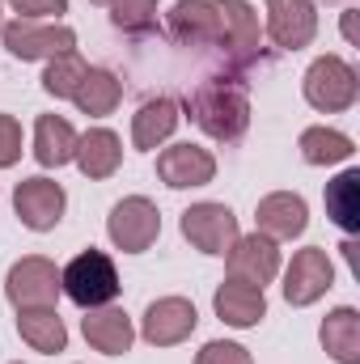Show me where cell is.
I'll return each mask as SVG.
<instances>
[{
	"mask_svg": "<svg viewBox=\"0 0 360 364\" xmlns=\"http://www.w3.org/2000/svg\"><path fill=\"white\" fill-rule=\"evenodd\" d=\"M191 119L221 144H233L250 127V93L238 77H212L191 93Z\"/></svg>",
	"mask_w": 360,
	"mask_h": 364,
	"instance_id": "cell-1",
	"label": "cell"
},
{
	"mask_svg": "<svg viewBox=\"0 0 360 364\" xmlns=\"http://www.w3.org/2000/svg\"><path fill=\"white\" fill-rule=\"evenodd\" d=\"M60 288L81 305V309H102L119 296V272L110 263V255L102 250H81L64 272H60Z\"/></svg>",
	"mask_w": 360,
	"mask_h": 364,
	"instance_id": "cell-2",
	"label": "cell"
},
{
	"mask_svg": "<svg viewBox=\"0 0 360 364\" xmlns=\"http://www.w3.org/2000/svg\"><path fill=\"white\" fill-rule=\"evenodd\" d=\"M356 93H360L356 68L344 64L339 55H322V60L309 64V73H305V102L314 110H327V114L348 110L356 102Z\"/></svg>",
	"mask_w": 360,
	"mask_h": 364,
	"instance_id": "cell-3",
	"label": "cell"
},
{
	"mask_svg": "<svg viewBox=\"0 0 360 364\" xmlns=\"http://www.w3.org/2000/svg\"><path fill=\"white\" fill-rule=\"evenodd\" d=\"M106 229H110V242H115L123 255H140V250H149V246L157 242L162 216H157V208H153L144 195H127V199H119V203L110 208Z\"/></svg>",
	"mask_w": 360,
	"mask_h": 364,
	"instance_id": "cell-4",
	"label": "cell"
},
{
	"mask_svg": "<svg viewBox=\"0 0 360 364\" xmlns=\"http://www.w3.org/2000/svg\"><path fill=\"white\" fill-rule=\"evenodd\" d=\"M0 38L9 47V55H17V60H55L64 51H77V34L68 26H38L26 17L0 26Z\"/></svg>",
	"mask_w": 360,
	"mask_h": 364,
	"instance_id": "cell-5",
	"label": "cell"
},
{
	"mask_svg": "<svg viewBox=\"0 0 360 364\" xmlns=\"http://www.w3.org/2000/svg\"><path fill=\"white\" fill-rule=\"evenodd\" d=\"M182 237L203 255H229V246L242 233H238V216L225 203H195L182 212Z\"/></svg>",
	"mask_w": 360,
	"mask_h": 364,
	"instance_id": "cell-6",
	"label": "cell"
},
{
	"mask_svg": "<svg viewBox=\"0 0 360 364\" xmlns=\"http://www.w3.org/2000/svg\"><path fill=\"white\" fill-rule=\"evenodd\" d=\"M4 292L17 309H38V305H55L64 288H60V272L51 259L30 255V259L13 263V272L4 279Z\"/></svg>",
	"mask_w": 360,
	"mask_h": 364,
	"instance_id": "cell-7",
	"label": "cell"
},
{
	"mask_svg": "<svg viewBox=\"0 0 360 364\" xmlns=\"http://www.w3.org/2000/svg\"><path fill=\"white\" fill-rule=\"evenodd\" d=\"M64 203H68L64 186L51 178H26V182H17V191H13V208H17L21 225L34 229V233L55 229L60 216H64Z\"/></svg>",
	"mask_w": 360,
	"mask_h": 364,
	"instance_id": "cell-8",
	"label": "cell"
},
{
	"mask_svg": "<svg viewBox=\"0 0 360 364\" xmlns=\"http://www.w3.org/2000/svg\"><path fill=\"white\" fill-rule=\"evenodd\" d=\"M335 279V267L327 259V250L309 246V250H297L288 272H284V301L288 305H314Z\"/></svg>",
	"mask_w": 360,
	"mask_h": 364,
	"instance_id": "cell-9",
	"label": "cell"
},
{
	"mask_svg": "<svg viewBox=\"0 0 360 364\" xmlns=\"http://www.w3.org/2000/svg\"><path fill=\"white\" fill-rule=\"evenodd\" d=\"M199 314L186 296H162L144 309V322H140V335L153 343V348H174L182 343L191 331H195Z\"/></svg>",
	"mask_w": 360,
	"mask_h": 364,
	"instance_id": "cell-10",
	"label": "cell"
},
{
	"mask_svg": "<svg viewBox=\"0 0 360 364\" xmlns=\"http://www.w3.org/2000/svg\"><path fill=\"white\" fill-rule=\"evenodd\" d=\"M221 13V47L233 64H250L259 55V13L250 0H216Z\"/></svg>",
	"mask_w": 360,
	"mask_h": 364,
	"instance_id": "cell-11",
	"label": "cell"
},
{
	"mask_svg": "<svg viewBox=\"0 0 360 364\" xmlns=\"http://www.w3.org/2000/svg\"><path fill=\"white\" fill-rule=\"evenodd\" d=\"M314 30H318V13L309 0H268V34L275 47L301 51L309 47Z\"/></svg>",
	"mask_w": 360,
	"mask_h": 364,
	"instance_id": "cell-12",
	"label": "cell"
},
{
	"mask_svg": "<svg viewBox=\"0 0 360 364\" xmlns=\"http://www.w3.org/2000/svg\"><path fill=\"white\" fill-rule=\"evenodd\" d=\"M170 38L182 47H221L216 0H179L170 9Z\"/></svg>",
	"mask_w": 360,
	"mask_h": 364,
	"instance_id": "cell-13",
	"label": "cell"
},
{
	"mask_svg": "<svg viewBox=\"0 0 360 364\" xmlns=\"http://www.w3.org/2000/svg\"><path fill=\"white\" fill-rule=\"evenodd\" d=\"M275 272H280V250H275L271 237L250 233V237H238L229 246V279H242V284L263 288V284L275 279Z\"/></svg>",
	"mask_w": 360,
	"mask_h": 364,
	"instance_id": "cell-14",
	"label": "cell"
},
{
	"mask_svg": "<svg viewBox=\"0 0 360 364\" xmlns=\"http://www.w3.org/2000/svg\"><path fill=\"white\" fill-rule=\"evenodd\" d=\"M255 220H259V233H263V237H271V242H292V237L305 233L309 212H305V199H301V195L275 191V195H263V199H259Z\"/></svg>",
	"mask_w": 360,
	"mask_h": 364,
	"instance_id": "cell-15",
	"label": "cell"
},
{
	"mask_svg": "<svg viewBox=\"0 0 360 364\" xmlns=\"http://www.w3.org/2000/svg\"><path fill=\"white\" fill-rule=\"evenodd\" d=\"M157 174H162L166 186L186 191V186H203V182L216 178V161L199 144H174V149H166L157 157Z\"/></svg>",
	"mask_w": 360,
	"mask_h": 364,
	"instance_id": "cell-16",
	"label": "cell"
},
{
	"mask_svg": "<svg viewBox=\"0 0 360 364\" xmlns=\"http://www.w3.org/2000/svg\"><path fill=\"white\" fill-rule=\"evenodd\" d=\"M212 305H216V318L229 322V326H238V331L263 322V314H268V296H263V288L242 284V279H225V284L216 288V301H212Z\"/></svg>",
	"mask_w": 360,
	"mask_h": 364,
	"instance_id": "cell-17",
	"label": "cell"
},
{
	"mask_svg": "<svg viewBox=\"0 0 360 364\" xmlns=\"http://www.w3.org/2000/svg\"><path fill=\"white\" fill-rule=\"evenodd\" d=\"M174 127H179V102L174 97H149L136 114H132V144L136 149H157L162 140H170L174 136Z\"/></svg>",
	"mask_w": 360,
	"mask_h": 364,
	"instance_id": "cell-18",
	"label": "cell"
},
{
	"mask_svg": "<svg viewBox=\"0 0 360 364\" xmlns=\"http://www.w3.org/2000/svg\"><path fill=\"white\" fill-rule=\"evenodd\" d=\"M81 331H85L90 348L102 352V356H123L132 348V339H136L132 318L123 309H90V318L81 322Z\"/></svg>",
	"mask_w": 360,
	"mask_h": 364,
	"instance_id": "cell-19",
	"label": "cell"
},
{
	"mask_svg": "<svg viewBox=\"0 0 360 364\" xmlns=\"http://www.w3.org/2000/svg\"><path fill=\"white\" fill-rule=\"evenodd\" d=\"M73 161L81 166L85 178H110L123 161V144L110 127H93L85 136H77V157Z\"/></svg>",
	"mask_w": 360,
	"mask_h": 364,
	"instance_id": "cell-20",
	"label": "cell"
},
{
	"mask_svg": "<svg viewBox=\"0 0 360 364\" xmlns=\"http://www.w3.org/2000/svg\"><path fill=\"white\" fill-rule=\"evenodd\" d=\"M34 157L47 170L68 166L77 157V132H73V123L68 119H55V114H43L34 123Z\"/></svg>",
	"mask_w": 360,
	"mask_h": 364,
	"instance_id": "cell-21",
	"label": "cell"
},
{
	"mask_svg": "<svg viewBox=\"0 0 360 364\" xmlns=\"http://www.w3.org/2000/svg\"><path fill=\"white\" fill-rule=\"evenodd\" d=\"M17 335L34 348V352H64L68 331L64 318L55 314V305H38V309H17Z\"/></svg>",
	"mask_w": 360,
	"mask_h": 364,
	"instance_id": "cell-22",
	"label": "cell"
},
{
	"mask_svg": "<svg viewBox=\"0 0 360 364\" xmlns=\"http://www.w3.org/2000/svg\"><path fill=\"white\" fill-rule=\"evenodd\" d=\"M322 348L339 364H360V314L352 305H339L322 322Z\"/></svg>",
	"mask_w": 360,
	"mask_h": 364,
	"instance_id": "cell-23",
	"label": "cell"
},
{
	"mask_svg": "<svg viewBox=\"0 0 360 364\" xmlns=\"http://www.w3.org/2000/svg\"><path fill=\"white\" fill-rule=\"evenodd\" d=\"M327 216L348 233L360 229V170H344L335 182H327Z\"/></svg>",
	"mask_w": 360,
	"mask_h": 364,
	"instance_id": "cell-24",
	"label": "cell"
},
{
	"mask_svg": "<svg viewBox=\"0 0 360 364\" xmlns=\"http://www.w3.org/2000/svg\"><path fill=\"white\" fill-rule=\"evenodd\" d=\"M119 97H123V81H119L115 73H106V68H90V73L81 77L77 93H73V102H77L85 114H110V110L119 106Z\"/></svg>",
	"mask_w": 360,
	"mask_h": 364,
	"instance_id": "cell-25",
	"label": "cell"
},
{
	"mask_svg": "<svg viewBox=\"0 0 360 364\" xmlns=\"http://www.w3.org/2000/svg\"><path fill=\"white\" fill-rule=\"evenodd\" d=\"M297 144H301V157L309 166H335V161H348L356 153V144L335 127H305Z\"/></svg>",
	"mask_w": 360,
	"mask_h": 364,
	"instance_id": "cell-26",
	"label": "cell"
},
{
	"mask_svg": "<svg viewBox=\"0 0 360 364\" xmlns=\"http://www.w3.org/2000/svg\"><path fill=\"white\" fill-rule=\"evenodd\" d=\"M85 73H90V64H85L77 51H64V55H55V60L47 64V73H43V90L51 93V97H73Z\"/></svg>",
	"mask_w": 360,
	"mask_h": 364,
	"instance_id": "cell-27",
	"label": "cell"
},
{
	"mask_svg": "<svg viewBox=\"0 0 360 364\" xmlns=\"http://www.w3.org/2000/svg\"><path fill=\"white\" fill-rule=\"evenodd\" d=\"M110 21L123 34H149L157 26V0H110Z\"/></svg>",
	"mask_w": 360,
	"mask_h": 364,
	"instance_id": "cell-28",
	"label": "cell"
},
{
	"mask_svg": "<svg viewBox=\"0 0 360 364\" xmlns=\"http://www.w3.org/2000/svg\"><path fill=\"white\" fill-rule=\"evenodd\" d=\"M195 364H255V360H250V352H246V348L216 339V343H203V352L195 356Z\"/></svg>",
	"mask_w": 360,
	"mask_h": 364,
	"instance_id": "cell-29",
	"label": "cell"
},
{
	"mask_svg": "<svg viewBox=\"0 0 360 364\" xmlns=\"http://www.w3.org/2000/svg\"><path fill=\"white\" fill-rule=\"evenodd\" d=\"M21 157V123L13 114H0V170Z\"/></svg>",
	"mask_w": 360,
	"mask_h": 364,
	"instance_id": "cell-30",
	"label": "cell"
},
{
	"mask_svg": "<svg viewBox=\"0 0 360 364\" xmlns=\"http://www.w3.org/2000/svg\"><path fill=\"white\" fill-rule=\"evenodd\" d=\"M26 21H34V17H60V13H68V0H9Z\"/></svg>",
	"mask_w": 360,
	"mask_h": 364,
	"instance_id": "cell-31",
	"label": "cell"
},
{
	"mask_svg": "<svg viewBox=\"0 0 360 364\" xmlns=\"http://www.w3.org/2000/svg\"><path fill=\"white\" fill-rule=\"evenodd\" d=\"M344 34H348V38L356 34V13H344Z\"/></svg>",
	"mask_w": 360,
	"mask_h": 364,
	"instance_id": "cell-32",
	"label": "cell"
},
{
	"mask_svg": "<svg viewBox=\"0 0 360 364\" xmlns=\"http://www.w3.org/2000/svg\"><path fill=\"white\" fill-rule=\"evenodd\" d=\"M93 4H110V0H93Z\"/></svg>",
	"mask_w": 360,
	"mask_h": 364,
	"instance_id": "cell-33",
	"label": "cell"
}]
</instances>
